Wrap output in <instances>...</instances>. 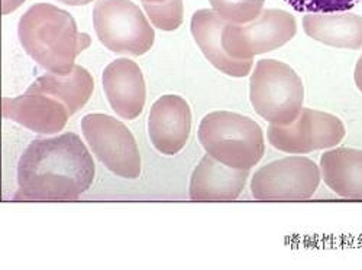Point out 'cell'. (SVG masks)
I'll return each mask as SVG.
<instances>
[{
	"label": "cell",
	"instance_id": "cell-1",
	"mask_svg": "<svg viewBox=\"0 0 362 270\" xmlns=\"http://www.w3.org/2000/svg\"><path fill=\"white\" fill-rule=\"evenodd\" d=\"M95 175L93 158L76 133L37 139L19 159L15 200H77L92 187Z\"/></svg>",
	"mask_w": 362,
	"mask_h": 270
},
{
	"label": "cell",
	"instance_id": "cell-2",
	"mask_svg": "<svg viewBox=\"0 0 362 270\" xmlns=\"http://www.w3.org/2000/svg\"><path fill=\"white\" fill-rule=\"evenodd\" d=\"M18 35L26 54L58 75L70 74L77 55L92 44V38L77 31L69 12L48 4L34 5L22 15Z\"/></svg>",
	"mask_w": 362,
	"mask_h": 270
},
{
	"label": "cell",
	"instance_id": "cell-3",
	"mask_svg": "<svg viewBox=\"0 0 362 270\" xmlns=\"http://www.w3.org/2000/svg\"><path fill=\"white\" fill-rule=\"evenodd\" d=\"M197 136L207 155L235 169L250 171L264 157V133L257 122L243 114L209 113L202 120Z\"/></svg>",
	"mask_w": 362,
	"mask_h": 270
},
{
	"label": "cell",
	"instance_id": "cell-4",
	"mask_svg": "<svg viewBox=\"0 0 362 270\" xmlns=\"http://www.w3.org/2000/svg\"><path fill=\"white\" fill-rule=\"evenodd\" d=\"M250 99L255 113L268 123L288 126L303 109L305 87L290 66L261 59L251 77Z\"/></svg>",
	"mask_w": 362,
	"mask_h": 270
},
{
	"label": "cell",
	"instance_id": "cell-5",
	"mask_svg": "<svg viewBox=\"0 0 362 270\" xmlns=\"http://www.w3.org/2000/svg\"><path fill=\"white\" fill-rule=\"evenodd\" d=\"M93 23L99 41L116 54L139 56L154 45L153 26L131 0H98Z\"/></svg>",
	"mask_w": 362,
	"mask_h": 270
},
{
	"label": "cell",
	"instance_id": "cell-6",
	"mask_svg": "<svg viewBox=\"0 0 362 270\" xmlns=\"http://www.w3.org/2000/svg\"><path fill=\"white\" fill-rule=\"evenodd\" d=\"M81 130L92 152L110 172L127 179L139 178V149L122 122L107 114L93 113L83 117Z\"/></svg>",
	"mask_w": 362,
	"mask_h": 270
},
{
	"label": "cell",
	"instance_id": "cell-7",
	"mask_svg": "<svg viewBox=\"0 0 362 270\" xmlns=\"http://www.w3.org/2000/svg\"><path fill=\"white\" fill-rule=\"evenodd\" d=\"M296 32L297 23L291 13L265 9L250 23H226L222 44L232 58L254 59L255 55L281 48L294 38Z\"/></svg>",
	"mask_w": 362,
	"mask_h": 270
},
{
	"label": "cell",
	"instance_id": "cell-8",
	"mask_svg": "<svg viewBox=\"0 0 362 270\" xmlns=\"http://www.w3.org/2000/svg\"><path fill=\"white\" fill-rule=\"evenodd\" d=\"M320 175L319 166L309 158H284L255 172L251 192L259 201L308 200L317 191Z\"/></svg>",
	"mask_w": 362,
	"mask_h": 270
},
{
	"label": "cell",
	"instance_id": "cell-9",
	"mask_svg": "<svg viewBox=\"0 0 362 270\" xmlns=\"http://www.w3.org/2000/svg\"><path fill=\"white\" fill-rule=\"evenodd\" d=\"M345 126L337 116L319 110L301 109L288 126L268 128V140L286 154H310L319 149L335 147L345 137Z\"/></svg>",
	"mask_w": 362,
	"mask_h": 270
},
{
	"label": "cell",
	"instance_id": "cell-10",
	"mask_svg": "<svg viewBox=\"0 0 362 270\" xmlns=\"http://www.w3.org/2000/svg\"><path fill=\"white\" fill-rule=\"evenodd\" d=\"M192 110L180 96L160 97L149 110L148 133L157 151L163 155H177L189 140Z\"/></svg>",
	"mask_w": 362,
	"mask_h": 270
},
{
	"label": "cell",
	"instance_id": "cell-11",
	"mask_svg": "<svg viewBox=\"0 0 362 270\" xmlns=\"http://www.w3.org/2000/svg\"><path fill=\"white\" fill-rule=\"evenodd\" d=\"M2 114L33 132L55 135L66 128L70 111L63 102L51 96L26 92L16 99L5 97Z\"/></svg>",
	"mask_w": 362,
	"mask_h": 270
},
{
	"label": "cell",
	"instance_id": "cell-12",
	"mask_svg": "<svg viewBox=\"0 0 362 270\" xmlns=\"http://www.w3.org/2000/svg\"><path fill=\"white\" fill-rule=\"evenodd\" d=\"M103 88L113 111L125 120L136 118L145 106L146 90L139 66L119 58L103 71Z\"/></svg>",
	"mask_w": 362,
	"mask_h": 270
},
{
	"label": "cell",
	"instance_id": "cell-13",
	"mask_svg": "<svg viewBox=\"0 0 362 270\" xmlns=\"http://www.w3.org/2000/svg\"><path fill=\"white\" fill-rule=\"evenodd\" d=\"M226 23L215 11L202 9L192 18V34L207 61L221 73L236 78L247 77L252 70L254 59H236L225 51L222 35Z\"/></svg>",
	"mask_w": 362,
	"mask_h": 270
},
{
	"label": "cell",
	"instance_id": "cell-14",
	"mask_svg": "<svg viewBox=\"0 0 362 270\" xmlns=\"http://www.w3.org/2000/svg\"><path fill=\"white\" fill-rule=\"evenodd\" d=\"M250 171L235 169L206 155L192 173L190 198L194 201H233L243 194Z\"/></svg>",
	"mask_w": 362,
	"mask_h": 270
},
{
	"label": "cell",
	"instance_id": "cell-15",
	"mask_svg": "<svg viewBox=\"0 0 362 270\" xmlns=\"http://www.w3.org/2000/svg\"><path fill=\"white\" fill-rule=\"evenodd\" d=\"M320 173L325 184L344 198H362V151L332 149L320 158Z\"/></svg>",
	"mask_w": 362,
	"mask_h": 270
},
{
	"label": "cell",
	"instance_id": "cell-16",
	"mask_svg": "<svg viewBox=\"0 0 362 270\" xmlns=\"http://www.w3.org/2000/svg\"><path fill=\"white\" fill-rule=\"evenodd\" d=\"M305 32L315 41L344 49L362 48V16L354 13H309Z\"/></svg>",
	"mask_w": 362,
	"mask_h": 270
},
{
	"label": "cell",
	"instance_id": "cell-17",
	"mask_svg": "<svg viewBox=\"0 0 362 270\" xmlns=\"http://www.w3.org/2000/svg\"><path fill=\"white\" fill-rule=\"evenodd\" d=\"M93 88L95 81L92 74L83 67L76 66L74 70L67 75L48 73L38 77L26 92L51 96L63 102L67 106L70 114H74L81 110L88 99L92 97Z\"/></svg>",
	"mask_w": 362,
	"mask_h": 270
},
{
	"label": "cell",
	"instance_id": "cell-18",
	"mask_svg": "<svg viewBox=\"0 0 362 270\" xmlns=\"http://www.w3.org/2000/svg\"><path fill=\"white\" fill-rule=\"evenodd\" d=\"M209 2L226 22L244 25L255 20L262 13L265 0H209Z\"/></svg>",
	"mask_w": 362,
	"mask_h": 270
},
{
	"label": "cell",
	"instance_id": "cell-19",
	"mask_svg": "<svg viewBox=\"0 0 362 270\" xmlns=\"http://www.w3.org/2000/svg\"><path fill=\"white\" fill-rule=\"evenodd\" d=\"M144 9L161 31H175L183 23V0H165V2H144Z\"/></svg>",
	"mask_w": 362,
	"mask_h": 270
},
{
	"label": "cell",
	"instance_id": "cell-20",
	"mask_svg": "<svg viewBox=\"0 0 362 270\" xmlns=\"http://www.w3.org/2000/svg\"><path fill=\"white\" fill-rule=\"evenodd\" d=\"M284 2L297 12L337 13L351 11L361 0H284Z\"/></svg>",
	"mask_w": 362,
	"mask_h": 270
},
{
	"label": "cell",
	"instance_id": "cell-21",
	"mask_svg": "<svg viewBox=\"0 0 362 270\" xmlns=\"http://www.w3.org/2000/svg\"><path fill=\"white\" fill-rule=\"evenodd\" d=\"M25 0H2V13L9 15L16 11L21 5H23Z\"/></svg>",
	"mask_w": 362,
	"mask_h": 270
},
{
	"label": "cell",
	"instance_id": "cell-22",
	"mask_svg": "<svg viewBox=\"0 0 362 270\" xmlns=\"http://www.w3.org/2000/svg\"><path fill=\"white\" fill-rule=\"evenodd\" d=\"M354 78H355V84H356L358 90L362 93V56L358 59V63H356Z\"/></svg>",
	"mask_w": 362,
	"mask_h": 270
},
{
	"label": "cell",
	"instance_id": "cell-23",
	"mask_svg": "<svg viewBox=\"0 0 362 270\" xmlns=\"http://www.w3.org/2000/svg\"><path fill=\"white\" fill-rule=\"evenodd\" d=\"M59 2L70 5V6H83V5H88L90 2H93V0H59Z\"/></svg>",
	"mask_w": 362,
	"mask_h": 270
},
{
	"label": "cell",
	"instance_id": "cell-24",
	"mask_svg": "<svg viewBox=\"0 0 362 270\" xmlns=\"http://www.w3.org/2000/svg\"><path fill=\"white\" fill-rule=\"evenodd\" d=\"M142 2H153V4H158V2H165V0H142Z\"/></svg>",
	"mask_w": 362,
	"mask_h": 270
}]
</instances>
